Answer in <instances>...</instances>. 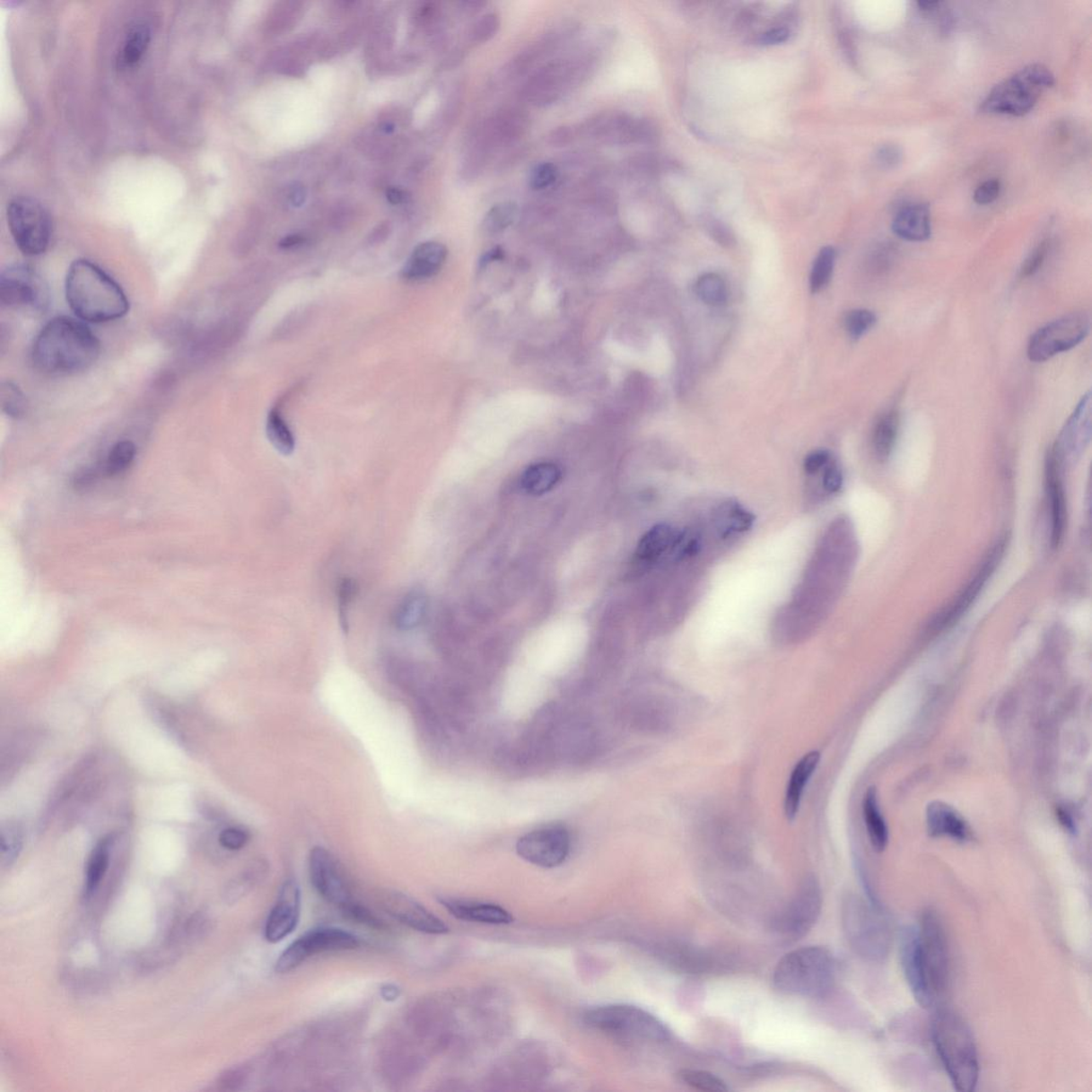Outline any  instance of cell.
Masks as SVG:
<instances>
[{
  "label": "cell",
  "mask_w": 1092,
  "mask_h": 1092,
  "mask_svg": "<svg viewBox=\"0 0 1092 1092\" xmlns=\"http://www.w3.org/2000/svg\"><path fill=\"white\" fill-rule=\"evenodd\" d=\"M219 842L225 850L240 851L247 845L249 834L241 828L231 827L223 831Z\"/></svg>",
  "instance_id": "cell-49"
},
{
  "label": "cell",
  "mask_w": 1092,
  "mask_h": 1092,
  "mask_svg": "<svg viewBox=\"0 0 1092 1092\" xmlns=\"http://www.w3.org/2000/svg\"><path fill=\"white\" fill-rule=\"evenodd\" d=\"M562 479V469L555 463L541 462L530 466L520 476V486L526 494H547Z\"/></svg>",
  "instance_id": "cell-28"
},
{
  "label": "cell",
  "mask_w": 1092,
  "mask_h": 1092,
  "mask_svg": "<svg viewBox=\"0 0 1092 1092\" xmlns=\"http://www.w3.org/2000/svg\"><path fill=\"white\" fill-rule=\"evenodd\" d=\"M151 41V31L145 24H137L132 28L124 39L118 66L120 69H130L139 64Z\"/></svg>",
  "instance_id": "cell-32"
},
{
  "label": "cell",
  "mask_w": 1092,
  "mask_h": 1092,
  "mask_svg": "<svg viewBox=\"0 0 1092 1092\" xmlns=\"http://www.w3.org/2000/svg\"><path fill=\"white\" fill-rule=\"evenodd\" d=\"M830 461L831 455L829 451L823 450L813 451L810 455L807 456L805 462H803V468H805V472L808 475L817 474L819 471H823Z\"/></svg>",
  "instance_id": "cell-53"
},
{
  "label": "cell",
  "mask_w": 1092,
  "mask_h": 1092,
  "mask_svg": "<svg viewBox=\"0 0 1092 1092\" xmlns=\"http://www.w3.org/2000/svg\"><path fill=\"white\" fill-rule=\"evenodd\" d=\"M356 593H358V586L354 580L345 579L339 585L338 615L344 632H348L349 629V610L352 608Z\"/></svg>",
  "instance_id": "cell-43"
},
{
  "label": "cell",
  "mask_w": 1092,
  "mask_h": 1092,
  "mask_svg": "<svg viewBox=\"0 0 1092 1092\" xmlns=\"http://www.w3.org/2000/svg\"><path fill=\"white\" fill-rule=\"evenodd\" d=\"M588 1026L607 1036L631 1044H661L671 1037L660 1018L641 1007L616 1004L586 1011Z\"/></svg>",
  "instance_id": "cell-6"
},
{
  "label": "cell",
  "mask_w": 1092,
  "mask_h": 1092,
  "mask_svg": "<svg viewBox=\"0 0 1092 1092\" xmlns=\"http://www.w3.org/2000/svg\"><path fill=\"white\" fill-rule=\"evenodd\" d=\"M931 1032L937 1053L955 1089L974 1091L980 1078V1061L974 1037L964 1018L953 1010L939 1009Z\"/></svg>",
  "instance_id": "cell-4"
},
{
  "label": "cell",
  "mask_w": 1092,
  "mask_h": 1092,
  "mask_svg": "<svg viewBox=\"0 0 1092 1092\" xmlns=\"http://www.w3.org/2000/svg\"><path fill=\"white\" fill-rule=\"evenodd\" d=\"M677 1078L684 1085L688 1088L709 1092H726L729 1088L726 1082L717 1075L703 1070H694V1069H683L678 1071Z\"/></svg>",
  "instance_id": "cell-36"
},
{
  "label": "cell",
  "mask_w": 1092,
  "mask_h": 1092,
  "mask_svg": "<svg viewBox=\"0 0 1092 1092\" xmlns=\"http://www.w3.org/2000/svg\"><path fill=\"white\" fill-rule=\"evenodd\" d=\"M876 320V315L871 310H853L845 317V328L852 338L858 339L875 326Z\"/></svg>",
  "instance_id": "cell-42"
},
{
  "label": "cell",
  "mask_w": 1092,
  "mask_h": 1092,
  "mask_svg": "<svg viewBox=\"0 0 1092 1092\" xmlns=\"http://www.w3.org/2000/svg\"><path fill=\"white\" fill-rule=\"evenodd\" d=\"M898 432L899 415L896 411H889L879 418L873 432V450L877 459H889L896 444Z\"/></svg>",
  "instance_id": "cell-31"
},
{
  "label": "cell",
  "mask_w": 1092,
  "mask_h": 1092,
  "mask_svg": "<svg viewBox=\"0 0 1092 1092\" xmlns=\"http://www.w3.org/2000/svg\"><path fill=\"white\" fill-rule=\"evenodd\" d=\"M695 293L706 304L721 305L727 301V286L721 276L716 274L701 275L695 283Z\"/></svg>",
  "instance_id": "cell-37"
},
{
  "label": "cell",
  "mask_w": 1092,
  "mask_h": 1092,
  "mask_svg": "<svg viewBox=\"0 0 1092 1092\" xmlns=\"http://www.w3.org/2000/svg\"><path fill=\"white\" fill-rule=\"evenodd\" d=\"M1091 394H1086L1063 427L1060 439L1052 449L1062 464L1068 458L1077 457L1088 444L1091 433Z\"/></svg>",
  "instance_id": "cell-19"
},
{
  "label": "cell",
  "mask_w": 1092,
  "mask_h": 1092,
  "mask_svg": "<svg viewBox=\"0 0 1092 1092\" xmlns=\"http://www.w3.org/2000/svg\"><path fill=\"white\" fill-rule=\"evenodd\" d=\"M1049 249L1050 242L1048 240H1044L1040 242L1038 247H1036V249H1035V250L1029 254L1026 263H1024L1022 266L1021 275L1023 278H1028V276H1032L1038 273L1040 268L1043 267L1046 257H1048Z\"/></svg>",
  "instance_id": "cell-47"
},
{
  "label": "cell",
  "mask_w": 1092,
  "mask_h": 1092,
  "mask_svg": "<svg viewBox=\"0 0 1092 1092\" xmlns=\"http://www.w3.org/2000/svg\"><path fill=\"white\" fill-rule=\"evenodd\" d=\"M304 242H305L304 236L299 235V234H292V235H288V236L284 237V239H283L280 241L279 246L282 249H293V248L301 246L302 243H304Z\"/></svg>",
  "instance_id": "cell-57"
},
{
  "label": "cell",
  "mask_w": 1092,
  "mask_h": 1092,
  "mask_svg": "<svg viewBox=\"0 0 1092 1092\" xmlns=\"http://www.w3.org/2000/svg\"><path fill=\"white\" fill-rule=\"evenodd\" d=\"M1090 330L1089 317L1073 313L1040 328L1029 339L1027 355L1032 362L1048 361L1082 343Z\"/></svg>",
  "instance_id": "cell-10"
},
{
  "label": "cell",
  "mask_w": 1092,
  "mask_h": 1092,
  "mask_svg": "<svg viewBox=\"0 0 1092 1092\" xmlns=\"http://www.w3.org/2000/svg\"><path fill=\"white\" fill-rule=\"evenodd\" d=\"M877 162L881 167L891 169L895 168L903 160V152L898 146L894 144H887L881 146L877 152Z\"/></svg>",
  "instance_id": "cell-52"
},
{
  "label": "cell",
  "mask_w": 1092,
  "mask_h": 1092,
  "mask_svg": "<svg viewBox=\"0 0 1092 1092\" xmlns=\"http://www.w3.org/2000/svg\"><path fill=\"white\" fill-rule=\"evenodd\" d=\"M819 761V751L814 750L808 752L796 764L793 772H791L788 788H786L784 802L785 815L789 822H794L797 817L806 785L810 781L815 771H817Z\"/></svg>",
  "instance_id": "cell-26"
},
{
  "label": "cell",
  "mask_w": 1092,
  "mask_h": 1092,
  "mask_svg": "<svg viewBox=\"0 0 1092 1092\" xmlns=\"http://www.w3.org/2000/svg\"><path fill=\"white\" fill-rule=\"evenodd\" d=\"M834 955L822 947L791 950L779 960L773 973L776 992L790 997L822 998L835 983Z\"/></svg>",
  "instance_id": "cell-5"
},
{
  "label": "cell",
  "mask_w": 1092,
  "mask_h": 1092,
  "mask_svg": "<svg viewBox=\"0 0 1092 1092\" xmlns=\"http://www.w3.org/2000/svg\"><path fill=\"white\" fill-rule=\"evenodd\" d=\"M835 262L834 248L825 247L820 250L813 266L810 285L812 293H817L827 285L833 275Z\"/></svg>",
  "instance_id": "cell-39"
},
{
  "label": "cell",
  "mask_w": 1092,
  "mask_h": 1092,
  "mask_svg": "<svg viewBox=\"0 0 1092 1092\" xmlns=\"http://www.w3.org/2000/svg\"><path fill=\"white\" fill-rule=\"evenodd\" d=\"M715 522L721 536L728 537L749 530L754 526L755 516L738 502H729L718 509Z\"/></svg>",
  "instance_id": "cell-30"
},
{
  "label": "cell",
  "mask_w": 1092,
  "mask_h": 1092,
  "mask_svg": "<svg viewBox=\"0 0 1092 1092\" xmlns=\"http://www.w3.org/2000/svg\"><path fill=\"white\" fill-rule=\"evenodd\" d=\"M110 837L101 840L94 848L92 856H90L86 885H84V897H92L93 893L98 890V887L103 880L107 869H109L110 859Z\"/></svg>",
  "instance_id": "cell-35"
},
{
  "label": "cell",
  "mask_w": 1092,
  "mask_h": 1092,
  "mask_svg": "<svg viewBox=\"0 0 1092 1092\" xmlns=\"http://www.w3.org/2000/svg\"><path fill=\"white\" fill-rule=\"evenodd\" d=\"M677 531L669 525L654 526L644 534L638 543L636 558L643 564L658 563L665 554L671 552L675 545Z\"/></svg>",
  "instance_id": "cell-27"
},
{
  "label": "cell",
  "mask_w": 1092,
  "mask_h": 1092,
  "mask_svg": "<svg viewBox=\"0 0 1092 1092\" xmlns=\"http://www.w3.org/2000/svg\"><path fill=\"white\" fill-rule=\"evenodd\" d=\"M381 995L384 1000L393 1001L399 998L400 990L394 984H386L381 989Z\"/></svg>",
  "instance_id": "cell-59"
},
{
  "label": "cell",
  "mask_w": 1092,
  "mask_h": 1092,
  "mask_svg": "<svg viewBox=\"0 0 1092 1092\" xmlns=\"http://www.w3.org/2000/svg\"><path fill=\"white\" fill-rule=\"evenodd\" d=\"M0 301L11 309L43 312L49 304L48 286L31 265H11L0 275Z\"/></svg>",
  "instance_id": "cell-12"
},
{
  "label": "cell",
  "mask_w": 1092,
  "mask_h": 1092,
  "mask_svg": "<svg viewBox=\"0 0 1092 1092\" xmlns=\"http://www.w3.org/2000/svg\"><path fill=\"white\" fill-rule=\"evenodd\" d=\"M66 295L78 319L90 324L121 319L129 310V301L122 287L89 259H76L70 266Z\"/></svg>",
  "instance_id": "cell-3"
},
{
  "label": "cell",
  "mask_w": 1092,
  "mask_h": 1092,
  "mask_svg": "<svg viewBox=\"0 0 1092 1092\" xmlns=\"http://www.w3.org/2000/svg\"><path fill=\"white\" fill-rule=\"evenodd\" d=\"M927 828L931 836L949 837L957 841L970 839L971 831L965 820L952 807L940 801L927 808Z\"/></svg>",
  "instance_id": "cell-25"
},
{
  "label": "cell",
  "mask_w": 1092,
  "mask_h": 1092,
  "mask_svg": "<svg viewBox=\"0 0 1092 1092\" xmlns=\"http://www.w3.org/2000/svg\"><path fill=\"white\" fill-rule=\"evenodd\" d=\"M570 847L568 831L562 826H548L520 837L517 843V852L529 863L553 869L565 861Z\"/></svg>",
  "instance_id": "cell-15"
},
{
  "label": "cell",
  "mask_w": 1092,
  "mask_h": 1092,
  "mask_svg": "<svg viewBox=\"0 0 1092 1092\" xmlns=\"http://www.w3.org/2000/svg\"><path fill=\"white\" fill-rule=\"evenodd\" d=\"M381 907L393 919L413 930L427 935H445L450 931L444 922L406 894L389 891L380 897Z\"/></svg>",
  "instance_id": "cell-17"
},
{
  "label": "cell",
  "mask_w": 1092,
  "mask_h": 1092,
  "mask_svg": "<svg viewBox=\"0 0 1092 1092\" xmlns=\"http://www.w3.org/2000/svg\"><path fill=\"white\" fill-rule=\"evenodd\" d=\"M407 197H409L406 192L398 187H389L387 190V199L393 205H399V204L406 202Z\"/></svg>",
  "instance_id": "cell-56"
},
{
  "label": "cell",
  "mask_w": 1092,
  "mask_h": 1092,
  "mask_svg": "<svg viewBox=\"0 0 1092 1092\" xmlns=\"http://www.w3.org/2000/svg\"><path fill=\"white\" fill-rule=\"evenodd\" d=\"M1054 83V75L1043 65L1023 67L992 89L983 101L981 110L994 115H1026Z\"/></svg>",
  "instance_id": "cell-8"
},
{
  "label": "cell",
  "mask_w": 1092,
  "mask_h": 1092,
  "mask_svg": "<svg viewBox=\"0 0 1092 1092\" xmlns=\"http://www.w3.org/2000/svg\"><path fill=\"white\" fill-rule=\"evenodd\" d=\"M790 31L786 28H774V30L763 33L760 42L764 45H777L788 41Z\"/></svg>",
  "instance_id": "cell-54"
},
{
  "label": "cell",
  "mask_w": 1092,
  "mask_h": 1092,
  "mask_svg": "<svg viewBox=\"0 0 1092 1092\" xmlns=\"http://www.w3.org/2000/svg\"><path fill=\"white\" fill-rule=\"evenodd\" d=\"M100 343L86 322L58 316L48 322L32 346V362L53 376L75 375L98 361Z\"/></svg>",
  "instance_id": "cell-2"
},
{
  "label": "cell",
  "mask_w": 1092,
  "mask_h": 1092,
  "mask_svg": "<svg viewBox=\"0 0 1092 1092\" xmlns=\"http://www.w3.org/2000/svg\"><path fill=\"white\" fill-rule=\"evenodd\" d=\"M572 137L573 133L571 132V129L562 127L557 130H554L553 135H551V143L552 144L555 145H565L568 144L571 140H572Z\"/></svg>",
  "instance_id": "cell-55"
},
{
  "label": "cell",
  "mask_w": 1092,
  "mask_h": 1092,
  "mask_svg": "<svg viewBox=\"0 0 1092 1092\" xmlns=\"http://www.w3.org/2000/svg\"><path fill=\"white\" fill-rule=\"evenodd\" d=\"M310 882L319 895L339 909L353 902L348 881L339 869L336 860L322 847H314L310 853Z\"/></svg>",
  "instance_id": "cell-16"
},
{
  "label": "cell",
  "mask_w": 1092,
  "mask_h": 1092,
  "mask_svg": "<svg viewBox=\"0 0 1092 1092\" xmlns=\"http://www.w3.org/2000/svg\"><path fill=\"white\" fill-rule=\"evenodd\" d=\"M558 169L551 162H542L537 165L530 173L529 184L535 190H545L555 184L558 179Z\"/></svg>",
  "instance_id": "cell-46"
},
{
  "label": "cell",
  "mask_w": 1092,
  "mask_h": 1092,
  "mask_svg": "<svg viewBox=\"0 0 1092 1092\" xmlns=\"http://www.w3.org/2000/svg\"><path fill=\"white\" fill-rule=\"evenodd\" d=\"M528 127V118L517 109H506L491 118L482 132L480 150L491 146L513 143L523 135Z\"/></svg>",
  "instance_id": "cell-23"
},
{
  "label": "cell",
  "mask_w": 1092,
  "mask_h": 1092,
  "mask_svg": "<svg viewBox=\"0 0 1092 1092\" xmlns=\"http://www.w3.org/2000/svg\"><path fill=\"white\" fill-rule=\"evenodd\" d=\"M518 217L517 204L505 202L492 207L484 220L485 232L491 234L501 233L512 225Z\"/></svg>",
  "instance_id": "cell-38"
},
{
  "label": "cell",
  "mask_w": 1092,
  "mask_h": 1092,
  "mask_svg": "<svg viewBox=\"0 0 1092 1092\" xmlns=\"http://www.w3.org/2000/svg\"><path fill=\"white\" fill-rule=\"evenodd\" d=\"M1001 186L998 179H988L977 187L974 194V200L981 205H987L998 199L1000 194Z\"/></svg>",
  "instance_id": "cell-51"
},
{
  "label": "cell",
  "mask_w": 1092,
  "mask_h": 1092,
  "mask_svg": "<svg viewBox=\"0 0 1092 1092\" xmlns=\"http://www.w3.org/2000/svg\"><path fill=\"white\" fill-rule=\"evenodd\" d=\"M427 598L421 591H413L406 596L396 608L394 622L401 631L415 629L425 616Z\"/></svg>",
  "instance_id": "cell-33"
},
{
  "label": "cell",
  "mask_w": 1092,
  "mask_h": 1092,
  "mask_svg": "<svg viewBox=\"0 0 1092 1092\" xmlns=\"http://www.w3.org/2000/svg\"><path fill=\"white\" fill-rule=\"evenodd\" d=\"M300 911H301V893L295 880L288 879L283 884L275 907L271 909L265 925V938L269 943H279L292 935L296 930Z\"/></svg>",
  "instance_id": "cell-18"
},
{
  "label": "cell",
  "mask_w": 1092,
  "mask_h": 1092,
  "mask_svg": "<svg viewBox=\"0 0 1092 1092\" xmlns=\"http://www.w3.org/2000/svg\"><path fill=\"white\" fill-rule=\"evenodd\" d=\"M1061 467L1062 464L1051 450L1045 460V488L1051 512V545L1054 548L1061 546L1067 522L1065 491L1061 477Z\"/></svg>",
  "instance_id": "cell-20"
},
{
  "label": "cell",
  "mask_w": 1092,
  "mask_h": 1092,
  "mask_svg": "<svg viewBox=\"0 0 1092 1092\" xmlns=\"http://www.w3.org/2000/svg\"><path fill=\"white\" fill-rule=\"evenodd\" d=\"M0 405L5 415L21 418L27 412V399L22 389L13 382H4L0 389Z\"/></svg>",
  "instance_id": "cell-40"
},
{
  "label": "cell",
  "mask_w": 1092,
  "mask_h": 1092,
  "mask_svg": "<svg viewBox=\"0 0 1092 1092\" xmlns=\"http://www.w3.org/2000/svg\"><path fill=\"white\" fill-rule=\"evenodd\" d=\"M1009 537L1005 535L995 542L992 550H989L986 556H984L975 575L967 582L964 590L959 593V596L948 607H945L941 613H938L935 618H933L930 625V632L940 633L945 629H948V627L954 625L956 622L961 619V616L971 607V604L975 601L983 588L986 586L994 571L997 570L998 565L1004 557L1006 548L1009 546Z\"/></svg>",
  "instance_id": "cell-14"
},
{
  "label": "cell",
  "mask_w": 1092,
  "mask_h": 1092,
  "mask_svg": "<svg viewBox=\"0 0 1092 1092\" xmlns=\"http://www.w3.org/2000/svg\"><path fill=\"white\" fill-rule=\"evenodd\" d=\"M359 939L336 927H319L304 933L280 955L275 972L286 974L317 954L358 948Z\"/></svg>",
  "instance_id": "cell-11"
},
{
  "label": "cell",
  "mask_w": 1092,
  "mask_h": 1092,
  "mask_svg": "<svg viewBox=\"0 0 1092 1092\" xmlns=\"http://www.w3.org/2000/svg\"><path fill=\"white\" fill-rule=\"evenodd\" d=\"M135 445L132 441L124 440L118 442L112 447L109 457L106 460V473L109 476L120 474L130 466V463L135 459Z\"/></svg>",
  "instance_id": "cell-41"
},
{
  "label": "cell",
  "mask_w": 1092,
  "mask_h": 1092,
  "mask_svg": "<svg viewBox=\"0 0 1092 1092\" xmlns=\"http://www.w3.org/2000/svg\"><path fill=\"white\" fill-rule=\"evenodd\" d=\"M341 910L347 919L355 922V923L369 926L378 930H384L387 927L384 922L378 919L377 915L373 914L371 910L354 901L345 904Z\"/></svg>",
  "instance_id": "cell-44"
},
{
  "label": "cell",
  "mask_w": 1092,
  "mask_h": 1092,
  "mask_svg": "<svg viewBox=\"0 0 1092 1092\" xmlns=\"http://www.w3.org/2000/svg\"><path fill=\"white\" fill-rule=\"evenodd\" d=\"M266 432L271 445L283 456H291L296 450V438L278 409L268 413Z\"/></svg>",
  "instance_id": "cell-34"
},
{
  "label": "cell",
  "mask_w": 1092,
  "mask_h": 1092,
  "mask_svg": "<svg viewBox=\"0 0 1092 1092\" xmlns=\"http://www.w3.org/2000/svg\"><path fill=\"white\" fill-rule=\"evenodd\" d=\"M823 908V893L817 879L808 877L773 921L779 935L798 940L812 930Z\"/></svg>",
  "instance_id": "cell-13"
},
{
  "label": "cell",
  "mask_w": 1092,
  "mask_h": 1092,
  "mask_svg": "<svg viewBox=\"0 0 1092 1092\" xmlns=\"http://www.w3.org/2000/svg\"><path fill=\"white\" fill-rule=\"evenodd\" d=\"M863 814L871 845L875 851L884 852L887 840H889V833H887L885 819L882 817L874 788L869 789L864 796Z\"/></svg>",
  "instance_id": "cell-29"
},
{
  "label": "cell",
  "mask_w": 1092,
  "mask_h": 1092,
  "mask_svg": "<svg viewBox=\"0 0 1092 1092\" xmlns=\"http://www.w3.org/2000/svg\"><path fill=\"white\" fill-rule=\"evenodd\" d=\"M901 960L916 1001L924 1009L937 1007L948 992L950 961L948 938L936 911H925L918 927L904 930Z\"/></svg>",
  "instance_id": "cell-1"
},
{
  "label": "cell",
  "mask_w": 1092,
  "mask_h": 1092,
  "mask_svg": "<svg viewBox=\"0 0 1092 1092\" xmlns=\"http://www.w3.org/2000/svg\"><path fill=\"white\" fill-rule=\"evenodd\" d=\"M842 921L847 941L860 957L869 961L887 957L891 948V930L874 902L859 895L847 896L843 903Z\"/></svg>",
  "instance_id": "cell-7"
},
{
  "label": "cell",
  "mask_w": 1092,
  "mask_h": 1092,
  "mask_svg": "<svg viewBox=\"0 0 1092 1092\" xmlns=\"http://www.w3.org/2000/svg\"><path fill=\"white\" fill-rule=\"evenodd\" d=\"M892 229L899 239L915 242L927 240L931 235L930 206L923 203L904 206L894 218Z\"/></svg>",
  "instance_id": "cell-24"
},
{
  "label": "cell",
  "mask_w": 1092,
  "mask_h": 1092,
  "mask_svg": "<svg viewBox=\"0 0 1092 1092\" xmlns=\"http://www.w3.org/2000/svg\"><path fill=\"white\" fill-rule=\"evenodd\" d=\"M823 485L828 494H837L842 489L843 478L842 469L835 462L831 460L827 467L823 469Z\"/></svg>",
  "instance_id": "cell-50"
},
{
  "label": "cell",
  "mask_w": 1092,
  "mask_h": 1092,
  "mask_svg": "<svg viewBox=\"0 0 1092 1092\" xmlns=\"http://www.w3.org/2000/svg\"><path fill=\"white\" fill-rule=\"evenodd\" d=\"M501 18L499 14L488 13L480 18L473 27L471 37L474 43H485L496 36L500 31Z\"/></svg>",
  "instance_id": "cell-45"
},
{
  "label": "cell",
  "mask_w": 1092,
  "mask_h": 1092,
  "mask_svg": "<svg viewBox=\"0 0 1092 1092\" xmlns=\"http://www.w3.org/2000/svg\"><path fill=\"white\" fill-rule=\"evenodd\" d=\"M1058 817H1061L1062 824L1066 826L1067 829L1073 830L1072 819L1068 817L1066 812L1061 810L1058 812Z\"/></svg>",
  "instance_id": "cell-60"
},
{
  "label": "cell",
  "mask_w": 1092,
  "mask_h": 1092,
  "mask_svg": "<svg viewBox=\"0 0 1092 1092\" xmlns=\"http://www.w3.org/2000/svg\"><path fill=\"white\" fill-rule=\"evenodd\" d=\"M447 249L442 243L426 241L413 250L401 269V278L407 282H421L437 275L447 258Z\"/></svg>",
  "instance_id": "cell-21"
},
{
  "label": "cell",
  "mask_w": 1092,
  "mask_h": 1092,
  "mask_svg": "<svg viewBox=\"0 0 1092 1092\" xmlns=\"http://www.w3.org/2000/svg\"><path fill=\"white\" fill-rule=\"evenodd\" d=\"M305 196H307V194H305L304 187L298 185L293 186L290 194V199L293 205H302L305 200Z\"/></svg>",
  "instance_id": "cell-58"
},
{
  "label": "cell",
  "mask_w": 1092,
  "mask_h": 1092,
  "mask_svg": "<svg viewBox=\"0 0 1092 1092\" xmlns=\"http://www.w3.org/2000/svg\"><path fill=\"white\" fill-rule=\"evenodd\" d=\"M439 901L454 918L460 921L490 925H507L513 922L511 913L499 904L451 897H441Z\"/></svg>",
  "instance_id": "cell-22"
},
{
  "label": "cell",
  "mask_w": 1092,
  "mask_h": 1092,
  "mask_svg": "<svg viewBox=\"0 0 1092 1092\" xmlns=\"http://www.w3.org/2000/svg\"><path fill=\"white\" fill-rule=\"evenodd\" d=\"M22 848V836L19 829L14 826L3 831L2 835V852L5 861H13L19 856Z\"/></svg>",
  "instance_id": "cell-48"
},
{
  "label": "cell",
  "mask_w": 1092,
  "mask_h": 1092,
  "mask_svg": "<svg viewBox=\"0 0 1092 1092\" xmlns=\"http://www.w3.org/2000/svg\"><path fill=\"white\" fill-rule=\"evenodd\" d=\"M10 233L28 257L41 256L52 239V220L41 203L30 197H14L7 208Z\"/></svg>",
  "instance_id": "cell-9"
}]
</instances>
